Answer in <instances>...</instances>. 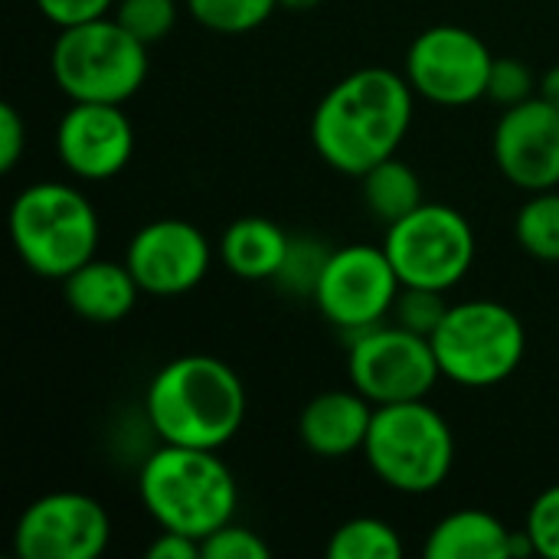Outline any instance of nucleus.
I'll use <instances>...</instances> for the list:
<instances>
[{
    "mask_svg": "<svg viewBox=\"0 0 559 559\" xmlns=\"http://www.w3.org/2000/svg\"><path fill=\"white\" fill-rule=\"evenodd\" d=\"M416 92L403 72L367 66L334 82L314 115L311 144L318 157L347 177H364L393 157L409 134Z\"/></svg>",
    "mask_w": 559,
    "mask_h": 559,
    "instance_id": "1",
    "label": "nucleus"
},
{
    "mask_svg": "<svg viewBox=\"0 0 559 559\" xmlns=\"http://www.w3.org/2000/svg\"><path fill=\"white\" fill-rule=\"evenodd\" d=\"M242 377L219 357L183 354L164 364L144 393V413L160 442L213 449L229 445L246 423Z\"/></svg>",
    "mask_w": 559,
    "mask_h": 559,
    "instance_id": "2",
    "label": "nucleus"
},
{
    "mask_svg": "<svg viewBox=\"0 0 559 559\" xmlns=\"http://www.w3.org/2000/svg\"><path fill=\"white\" fill-rule=\"evenodd\" d=\"M138 498L160 531H177L203 544L236 518L239 485L213 449L164 442L138 472Z\"/></svg>",
    "mask_w": 559,
    "mask_h": 559,
    "instance_id": "3",
    "label": "nucleus"
},
{
    "mask_svg": "<svg viewBox=\"0 0 559 559\" xmlns=\"http://www.w3.org/2000/svg\"><path fill=\"white\" fill-rule=\"evenodd\" d=\"M10 242L20 262L39 275L62 282L95 255L98 213L92 200L59 180L29 183L10 203Z\"/></svg>",
    "mask_w": 559,
    "mask_h": 559,
    "instance_id": "4",
    "label": "nucleus"
},
{
    "mask_svg": "<svg viewBox=\"0 0 559 559\" xmlns=\"http://www.w3.org/2000/svg\"><path fill=\"white\" fill-rule=\"evenodd\" d=\"M370 472L400 495L439 491L455 465V436L449 419L426 400L377 406L367 445Z\"/></svg>",
    "mask_w": 559,
    "mask_h": 559,
    "instance_id": "5",
    "label": "nucleus"
},
{
    "mask_svg": "<svg viewBox=\"0 0 559 559\" xmlns=\"http://www.w3.org/2000/svg\"><path fill=\"white\" fill-rule=\"evenodd\" d=\"M147 49L115 16H98L59 29L49 49V72L69 102L124 105L147 79Z\"/></svg>",
    "mask_w": 559,
    "mask_h": 559,
    "instance_id": "6",
    "label": "nucleus"
},
{
    "mask_svg": "<svg viewBox=\"0 0 559 559\" xmlns=\"http://www.w3.org/2000/svg\"><path fill=\"white\" fill-rule=\"evenodd\" d=\"M439 370L465 390H488L518 373L527 354L524 321L501 301L472 298L449 305L432 334Z\"/></svg>",
    "mask_w": 559,
    "mask_h": 559,
    "instance_id": "7",
    "label": "nucleus"
},
{
    "mask_svg": "<svg viewBox=\"0 0 559 559\" xmlns=\"http://www.w3.org/2000/svg\"><path fill=\"white\" fill-rule=\"evenodd\" d=\"M383 249L403 285L452 292L475 265L478 239L465 213L445 203H423L386 226Z\"/></svg>",
    "mask_w": 559,
    "mask_h": 559,
    "instance_id": "8",
    "label": "nucleus"
},
{
    "mask_svg": "<svg viewBox=\"0 0 559 559\" xmlns=\"http://www.w3.org/2000/svg\"><path fill=\"white\" fill-rule=\"evenodd\" d=\"M350 386L360 390L373 406L426 400L442 380L432 337L393 324H373L350 341L347 354Z\"/></svg>",
    "mask_w": 559,
    "mask_h": 559,
    "instance_id": "9",
    "label": "nucleus"
},
{
    "mask_svg": "<svg viewBox=\"0 0 559 559\" xmlns=\"http://www.w3.org/2000/svg\"><path fill=\"white\" fill-rule=\"evenodd\" d=\"M400 292H403V282L386 249L350 242V246L331 249L311 301L318 305L328 324L354 337L373 324H383L393 314Z\"/></svg>",
    "mask_w": 559,
    "mask_h": 559,
    "instance_id": "10",
    "label": "nucleus"
},
{
    "mask_svg": "<svg viewBox=\"0 0 559 559\" xmlns=\"http://www.w3.org/2000/svg\"><path fill=\"white\" fill-rule=\"evenodd\" d=\"M495 52L488 43L455 23L423 29L406 49V79L413 92L442 108H465L488 95Z\"/></svg>",
    "mask_w": 559,
    "mask_h": 559,
    "instance_id": "11",
    "label": "nucleus"
},
{
    "mask_svg": "<svg viewBox=\"0 0 559 559\" xmlns=\"http://www.w3.org/2000/svg\"><path fill=\"white\" fill-rule=\"evenodd\" d=\"M111 544V518L92 495L49 491L23 508L13 527L20 559H98Z\"/></svg>",
    "mask_w": 559,
    "mask_h": 559,
    "instance_id": "12",
    "label": "nucleus"
},
{
    "mask_svg": "<svg viewBox=\"0 0 559 559\" xmlns=\"http://www.w3.org/2000/svg\"><path fill=\"white\" fill-rule=\"evenodd\" d=\"M124 262L144 295L177 298L206 278L213 265V246L190 219L164 216L144 223L128 239Z\"/></svg>",
    "mask_w": 559,
    "mask_h": 559,
    "instance_id": "13",
    "label": "nucleus"
},
{
    "mask_svg": "<svg viewBox=\"0 0 559 559\" xmlns=\"http://www.w3.org/2000/svg\"><path fill=\"white\" fill-rule=\"evenodd\" d=\"M56 154L79 180H111L134 157V124L121 105L72 102L56 128Z\"/></svg>",
    "mask_w": 559,
    "mask_h": 559,
    "instance_id": "14",
    "label": "nucleus"
},
{
    "mask_svg": "<svg viewBox=\"0 0 559 559\" xmlns=\"http://www.w3.org/2000/svg\"><path fill=\"white\" fill-rule=\"evenodd\" d=\"M491 147L501 174L514 187L527 193L559 187V108L540 95L504 108Z\"/></svg>",
    "mask_w": 559,
    "mask_h": 559,
    "instance_id": "15",
    "label": "nucleus"
},
{
    "mask_svg": "<svg viewBox=\"0 0 559 559\" xmlns=\"http://www.w3.org/2000/svg\"><path fill=\"white\" fill-rule=\"evenodd\" d=\"M377 406L360 390H324L298 416V439L318 459H347L364 452Z\"/></svg>",
    "mask_w": 559,
    "mask_h": 559,
    "instance_id": "16",
    "label": "nucleus"
},
{
    "mask_svg": "<svg viewBox=\"0 0 559 559\" xmlns=\"http://www.w3.org/2000/svg\"><path fill=\"white\" fill-rule=\"evenodd\" d=\"M141 285L134 282L128 262H105L88 259L72 275L62 278V298L88 324H118L138 305Z\"/></svg>",
    "mask_w": 559,
    "mask_h": 559,
    "instance_id": "17",
    "label": "nucleus"
},
{
    "mask_svg": "<svg viewBox=\"0 0 559 559\" xmlns=\"http://www.w3.org/2000/svg\"><path fill=\"white\" fill-rule=\"evenodd\" d=\"M216 249L226 272H233L236 278L275 282L292 249V233H285L269 216H239L223 229Z\"/></svg>",
    "mask_w": 559,
    "mask_h": 559,
    "instance_id": "18",
    "label": "nucleus"
},
{
    "mask_svg": "<svg viewBox=\"0 0 559 559\" xmlns=\"http://www.w3.org/2000/svg\"><path fill=\"white\" fill-rule=\"evenodd\" d=\"M511 527L481 508L445 514L426 537L429 559H511Z\"/></svg>",
    "mask_w": 559,
    "mask_h": 559,
    "instance_id": "19",
    "label": "nucleus"
},
{
    "mask_svg": "<svg viewBox=\"0 0 559 559\" xmlns=\"http://www.w3.org/2000/svg\"><path fill=\"white\" fill-rule=\"evenodd\" d=\"M360 180V193H364V206L383 223V226H393L396 219L409 216L416 206L426 203L423 197V180L419 174L400 160L396 154L380 160L377 167H370Z\"/></svg>",
    "mask_w": 559,
    "mask_h": 559,
    "instance_id": "20",
    "label": "nucleus"
},
{
    "mask_svg": "<svg viewBox=\"0 0 559 559\" xmlns=\"http://www.w3.org/2000/svg\"><path fill=\"white\" fill-rule=\"evenodd\" d=\"M403 554L400 531L380 518H350L328 537V559H403Z\"/></svg>",
    "mask_w": 559,
    "mask_h": 559,
    "instance_id": "21",
    "label": "nucleus"
},
{
    "mask_svg": "<svg viewBox=\"0 0 559 559\" xmlns=\"http://www.w3.org/2000/svg\"><path fill=\"white\" fill-rule=\"evenodd\" d=\"M514 239L518 246L540 259L559 262V190H540L524 200L514 216Z\"/></svg>",
    "mask_w": 559,
    "mask_h": 559,
    "instance_id": "22",
    "label": "nucleus"
},
{
    "mask_svg": "<svg viewBox=\"0 0 559 559\" xmlns=\"http://www.w3.org/2000/svg\"><path fill=\"white\" fill-rule=\"evenodd\" d=\"M187 10L213 33L242 36L259 29L278 10V0H187Z\"/></svg>",
    "mask_w": 559,
    "mask_h": 559,
    "instance_id": "23",
    "label": "nucleus"
},
{
    "mask_svg": "<svg viewBox=\"0 0 559 559\" xmlns=\"http://www.w3.org/2000/svg\"><path fill=\"white\" fill-rule=\"evenodd\" d=\"M177 0H115L111 10V16L144 46L167 39L170 29L177 26Z\"/></svg>",
    "mask_w": 559,
    "mask_h": 559,
    "instance_id": "24",
    "label": "nucleus"
},
{
    "mask_svg": "<svg viewBox=\"0 0 559 559\" xmlns=\"http://www.w3.org/2000/svg\"><path fill=\"white\" fill-rule=\"evenodd\" d=\"M328 255H331V249H324V242H318L311 236H292V249L285 255V265L275 278V285H282L292 295L311 298Z\"/></svg>",
    "mask_w": 559,
    "mask_h": 559,
    "instance_id": "25",
    "label": "nucleus"
},
{
    "mask_svg": "<svg viewBox=\"0 0 559 559\" xmlns=\"http://www.w3.org/2000/svg\"><path fill=\"white\" fill-rule=\"evenodd\" d=\"M449 292H439V288H419V285H403L396 305H393V321L406 331H416L423 337H432L436 328L442 324L445 311H449V301H445Z\"/></svg>",
    "mask_w": 559,
    "mask_h": 559,
    "instance_id": "26",
    "label": "nucleus"
},
{
    "mask_svg": "<svg viewBox=\"0 0 559 559\" xmlns=\"http://www.w3.org/2000/svg\"><path fill=\"white\" fill-rule=\"evenodd\" d=\"M540 79H534L531 66L518 56H495L491 75H488V102L501 105V108H514L527 98L537 95Z\"/></svg>",
    "mask_w": 559,
    "mask_h": 559,
    "instance_id": "27",
    "label": "nucleus"
},
{
    "mask_svg": "<svg viewBox=\"0 0 559 559\" xmlns=\"http://www.w3.org/2000/svg\"><path fill=\"white\" fill-rule=\"evenodd\" d=\"M524 531L537 550V557L559 559V485L540 491L527 511Z\"/></svg>",
    "mask_w": 559,
    "mask_h": 559,
    "instance_id": "28",
    "label": "nucleus"
},
{
    "mask_svg": "<svg viewBox=\"0 0 559 559\" xmlns=\"http://www.w3.org/2000/svg\"><path fill=\"white\" fill-rule=\"evenodd\" d=\"M272 547L246 524H223L203 540V559H269Z\"/></svg>",
    "mask_w": 559,
    "mask_h": 559,
    "instance_id": "29",
    "label": "nucleus"
},
{
    "mask_svg": "<svg viewBox=\"0 0 559 559\" xmlns=\"http://www.w3.org/2000/svg\"><path fill=\"white\" fill-rule=\"evenodd\" d=\"M36 10L52 26L66 29V26H75V23L108 16V10H115V0H36Z\"/></svg>",
    "mask_w": 559,
    "mask_h": 559,
    "instance_id": "30",
    "label": "nucleus"
},
{
    "mask_svg": "<svg viewBox=\"0 0 559 559\" xmlns=\"http://www.w3.org/2000/svg\"><path fill=\"white\" fill-rule=\"evenodd\" d=\"M26 151V121L13 105H0V170L10 174Z\"/></svg>",
    "mask_w": 559,
    "mask_h": 559,
    "instance_id": "31",
    "label": "nucleus"
},
{
    "mask_svg": "<svg viewBox=\"0 0 559 559\" xmlns=\"http://www.w3.org/2000/svg\"><path fill=\"white\" fill-rule=\"evenodd\" d=\"M147 559H203V544L197 537L177 534V531H160L147 544Z\"/></svg>",
    "mask_w": 559,
    "mask_h": 559,
    "instance_id": "32",
    "label": "nucleus"
},
{
    "mask_svg": "<svg viewBox=\"0 0 559 559\" xmlns=\"http://www.w3.org/2000/svg\"><path fill=\"white\" fill-rule=\"evenodd\" d=\"M537 95H540L544 102H550L554 108H559V62H557V66H550V69H547V72L540 75Z\"/></svg>",
    "mask_w": 559,
    "mask_h": 559,
    "instance_id": "33",
    "label": "nucleus"
},
{
    "mask_svg": "<svg viewBox=\"0 0 559 559\" xmlns=\"http://www.w3.org/2000/svg\"><path fill=\"white\" fill-rule=\"evenodd\" d=\"M321 0H278V7L292 10V13H305V10H314Z\"/></svg>",
    "mask_w": 559,
    "mask_h": 559,
    "instance_id": "34",
    "label": "nucleus"
}]
</instances>
